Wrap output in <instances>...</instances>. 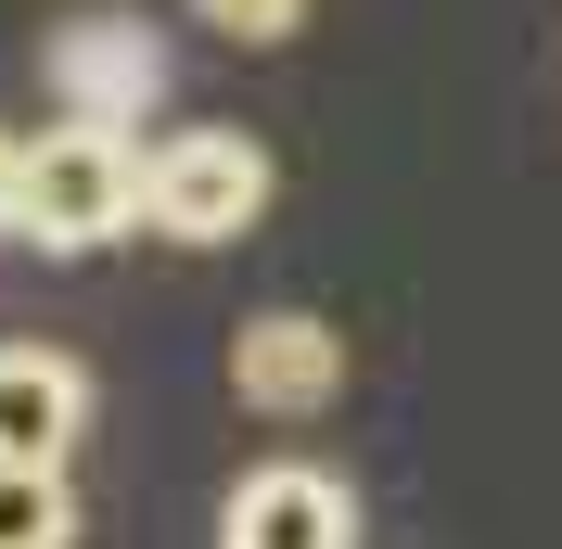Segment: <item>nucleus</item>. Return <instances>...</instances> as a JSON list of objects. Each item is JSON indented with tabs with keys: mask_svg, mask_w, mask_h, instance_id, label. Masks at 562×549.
I'll return each mask as SVG.
<instances>
[{
	"mask_svg": "<svg viewBox=\"0 0 562 549\" xmlns=\"http://www.w3.org/2000/svg\"><path fill=\"white\" fill-rule=\"evenodd\" d=\"M115 231H140V154H128L115 115H65V128L13 141V243L90 256Z\"/></svg>",
	"mask_w": 562,
	"mask_h": 549,
	"instance_id": "f257e3e1",
	"label": "nucleus"
},
{
	"mask_svg": "<svg viewBox=\"0 0 562 549\" xmlns=\"http://www.w3.org/2000/svg\"><path fill=\"white\" fill-rule=\"evenodd\" d=\"M269 217V154L244 128H179L167 154H140V231L167 243H244Z\"/></svg>",
	"mask_w": 562,
	"mask_h": 549,
	"instance_id": "f03ea898",
	"label": "nucleus"
},
{
	"mask_svg": "<svg viewBox=\"0 0 562 549\" xmlns=\"http://www.w3.org/2000/svg\"><path fill=\"white\" fill-rule=\"evenodd\" d=\"M231 396H244V410H269V422H319L333 396H346V333H333V320H307V307L244 320V333H231Z\"/></svg>",
	"mask_w": 562,
	"mask_h": 549,
	"instance_id": "7ed1b4c3",
	"label": "nucleus"
},
{
	"mask_svg": "<svg viewBox=\"0 0 562 549\" xmlns=\"http://www.w3.org/2000/svg\"><path fill=\"white\" fill-rule=\"evenodd\" d=\"M346 537H358V512H346V485L319 460H269L217 512V549H346Z\"/></svg>",
	"mask_w": 562,
	"mask_h": 549,
	"instance_id": "20e7f679",
	"label": "nucleus"
},
{
	"mask_svg": "<svg viewBox=\"0 0 562 549\" xmlns=\"http://www.w3.org/2000/svg\"><path fill=\"white\" fill-rule=\"evenodd\" d=\"M52 90H65V115H115V128H128V115L167 90V52L140 26H115V13H77V26L52 38Z\"/></svg>",
	"mask_w": 562,
	"mask_h": 549,
	"instance_id": "39448f33",
	"label": "nucleus"
},
{
	"mask_svg": "<svg viewBox=\"0 0 562 549\" xmlns=\"http://www.w3.org/2000/svg\"><path fill=\"white\" fill-rule=\"evenodd\" d=\"M90 435V371L52 345H0V460H65Z\"/></svg>",
	"mask_w": 562,
	"mask_h": 549,
	"instance_id": "423d86ee",
	"label": "nucleus"
},
{
	"mask_svg": "<svg viewBox=\"0 0 562 549\" xmlns=\"http://www.w3.org/2000/svg\"><path fill=\"white\" fill-rule=\"evenodd\" d=\"M0 549H77L65 460H0Z\"/></svg>",
	"mask_w": 562,
	"mask_h": 549,
	"instance_id": "0eeeda50",
	"label": "nucleus"
},
{
	"mask_svg": "<svg viewBox=\"0 0 562 549\" xmlns=\"http://www.w3.org/2000/svg\"><path fill=\"white\" fill-rule=\"evenodd\" d=\"M192 13H205V26H217V38H244V52H281V38L307 26L319 0H192Z\"/></svg>",
	"mask_w": 562,
	"mask_h": 549,
	"instance_id": "6e6552de",
	"label": "nucleus"
},
{
	"mask_svg": "<svg viewBox=\"0 0 562 549\" xmlns=\"http://www.w3.org/2000/svg\"><path fill=\"white\" fill-rule=\"evenodd\" d=\"M0 243H13V141H0Z\"/></svg>",
	"mask_w": 562,
	"mask_h": 549,
	"instance_id": "1a4fd4ad",
	"label": "nucleus"
}]
</instances>
